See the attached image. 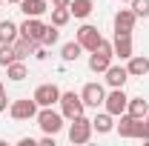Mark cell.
<instances>
[{
    "label": "cell",
    "instance_id": "1",
    "mask_svg": "<svg viewBox=\"0 0 149 146\" xmlns=\"http://www.w3.org/2000/svg\"><path fill=\"white\" fill-rule=\"evenodd\" d=\"M115 129H118L120 138H129V140L135 138V140H141V138L149 132V123H146V117H135V115H129V112H123L120 120L115 123Z\"/></svg>",
    "mask_w": 149,
    "mask_h": 146
},
{
    "label": "cell",
    "instance_id": "2",
    "mask_svg": "<svg viewBox=\"0 0 149 146\" xmlns=\"http://www.w3.org/2000/svg\"><path fill=\"white\" fill-rule=\"evenodd\" d=\"M35 120H37V126L43 129V135H57L60 129L66 126L63 120V112H57V109H52V106H40L37 109V115H35Z\"/></svg>",
    "mask_w": 149,
    "mask_h": 146
},
{
    "label": "cell",
    "instance_id": "3",
    "mask_svg": "<svg viewBox=\"0 0 149 146\" xmlns=\"http://www.w3.org/2000/svg\"><path fill=\"white\" fill-rule=\"evenodd\" d=\"M112 57H115V49H112V43L100 37L97 49H95L92 55H89V69H92L95 74H103V72H106V69L112 66Z\"/></svg>",
    "mask_w": 149,
    "mask_h": 146
},
{
    "label": "cell",
    "instance_id": "4",
    "mask_svg": "<svg viewBox=\"0 0 149 146\" xmlns=\"http://www.w3.org/2000/svg\"><path fill=\"white\" fill-rule=\"evenodd\" d=\"M57 106H60V112H63L66 120H74V117H80V115L86 112V103H83V97H80L77 92H60Z\"/></svg>",
    "mask_w": 149,
    "mask_h": 146
},
{
    "label": "cell",
    "instance_id": "5",
    "mask_svg": "<svg viewBox=\"0 0 149 146\" xmlns=\"http://www.w3.org/2000/svg\"><path fill=\"white\" fill-rule=\"evenodd\" d=\"M92 132H95V126L86 115L74 117V120H69V143H89Z\"/></svg>",
    "mask_w": 149,
    "mask_h": 146
},
{
    "label": "cell",
    "instance_id": "6",
    "mask_svg": "<svg viewBox=\"0 0 149 146\" xmlns=\"http://www.w3.org/2000/svg\"><path fill=\"white\" fill-rule=\"evenodd\" d=\"M37 106L35 97H20V100H12L9 103V115H12V120H32L37 115Z\"/></svg>",
    "mask_w": 149,
    "mask_h": 146
},
{
    "label": "cell",
    "instance_id": "7",
    "mask_svg": "<svg viewBox=\"0 0 149 146\" xmlns=\"http://www.w3.org/2000/svg\"><path fill=\"white\" fill-rule=\"evenodd\" d=\"M126 103H129V97H126V92L123 89H112L106 92V97H103V109L115 115V117H120L123 112H126Z\"/></svg>",
    "mask_w": 149,
    "mask_h": 146
},
{
    "label": "cell",
    "instance_id": "8",
    "mask_svg": "<svg viewBox=\"0 0 149 146\" xmlns=\"http://www.w3.org/2000/svg\"><path fill=\"white\" fill-rule=\"evenodd\" d=\"M74 40H77L86 52H95L97 43H100V32H97V26H92V23H83V26L74 32Z\"/></svg>",
    "mask_w": 149,
    "mask_h": 146
},
{
    "label": "cell",
    "instance_id": "9",
    "mask_svg": "<svg viewBox=\"0 0 149 146\" xmlns=\"http://www.w3.org/2000/svg\"><path fill=\"white\" fill-rule=\"evenodd\" d=\"M80 97H83V103L89 106V109H97V106H103V97H106V89L100 86V83H86L83 89H80Z\"/></svg>",
    "mask_w": 149,
    "mask_h": 146
},
{
    "label": "cell",
    "instance_id": "10",
    "mask_svg": "<svg viewBox=\"0 0 149 146\" xmlns=\"http://www.w3.org/2000/svg\"><path fill=\"white\" fill-rule=\"evenodd\" d=\"M32 97H35L37 106H55L57 100H60V89H57L55 83H40Z\"/></svg>",
    "mask_w": 149,
    "mask_h": 146
},
{
    "label": "cell",
    "instance_id": "11",
    "mask_svg": "<svg viewBox=\"0 0 149 146\" xmlns=\"http://www.w3.org/2000/svg\"><path fill=\"white\" fill-rule=\"evenodd\" d=\"M135 23H138V15L132 9H120L115 15V35H132L135 32Z\"/></svg>",
    "mask_w": 149,
    "mask_h": 146
},
{
    "label": "cell",
    "instance_id": "12",
    "mask_svg": "<svg viewBox=\"0 0 149 146\" xmlns=\"http://www.w3.org/2000/svg\"><path fill=\"white\" fill-rule=\"evenodd\" d=\"M17 29H20V35H23V37H29V40H37V43H40L46 23H43L40 17H26V20H23V23L17 26Z\"/></svg>",
    "mask_w": 149,
    "mask_h": 146
},
{
    "label": "cell",
    "instance_id": "13",
    "mask_svg": "<svg viewBox=\"0 0 149 146\" xmlns=\"http://www.w3.org/2000/svg\"><path fill=\"white\" fill-rule=\"evenodd\" d=\"M103 74H106V86H109V89H123V83L129 80L126 66H115V63H112V66H109Z\"/></svg>",
    "mask_w": 149,
    "mask_h": 146
},
{
    "label": "cell",
    "instance_id": "14",
    "mask_svg": "<svg viewBox=\"0 0 149 146\" xmlns=\"http://www.w3.org/2000/svg\"><path fill=\"white\" fill-rule=\"evenodd\" d=\"M112 49H115V57H120V60H129V57L135 55L132 35H115V43H112Z\"/></svg>",
    "mask_w": 149,
    "mask_h": 146
},
{
    "label": "cell",
    "instance_id": "15",
    "mask_svg": "<svg viewBox=\"0 0 149 146\" xmlns=\"http://www.w3.org/2000/svg\"><path fill=\"white\" fill-rule=\"evenodd\" d=\"M126 72H129V77H143V74H149V57L146 55H132L126 60Z\"/></svg>",
    "mask_w": 149,
    "mask_h": 146
},
{
    "label": "cell",
    "instance_id": "16",
    "mask_svg": "<svg viewBox=\"0 0 149 146\" xmlns=\"http://www.w3.org/2000/svg\"><path fill=\"white\" fill-rule=\"evenodd\" d=\"M17 6H20V12H23L26 17H43V15L49 12V3H46V0H20Z\"/></svg>",
    "mask_w": 149,
    "mask_h": 146
},
{
    "label": "cell",
    "instance_id": "17",
    "mask_svg": "<svg viewBox=\"0 0 149 146\" xmlns=\"http://www.w3.org/2000/svg\"><path fill=\"white\" fill-rule=\"evenodd\" d=\"M12 49H15V57H17V60H26L29 55H35L37 40H29V37H23V35H20L17 40L12 43Z\"/></svg>",
    "mask_w": 149,
    "mask_h": 146
},
{
    "label": "cell",
    "instance_id": "18",
    "mask_svg": "<svg viewBox=\"0 0 149 146\" xmlns=\"http://www.w3.org/2000/svg\"><path fill=\"white\" fill-rule=\"evenodd\" d=\"M92 126H95V132H97V135H109L112 129H115V115H109L106 109L97 112V115L92 117Z\"/></svg>",
    "mask_w": 149,
    "mask_h": 146
},
{
    "label": "cell",
    "instance_id": "19",
    "mask_svg": "<svg viewBox=\"0 0 149 146\" xmlns=\"http://www.w3.org/2000/svg\"><path fill=\"white\" fill-rule=\"evenodd\" d=\"M26 74H29V69H26V60H12V63L6 66V77H9V80H15V83L26 80Z\"/></svg>",
    "mask_w": 149,
    "mask_h": 146
},
{
    "label": "cell",
    "instance_id": "20",
    "mask_svg": "<svg viewBox=\"0 0 149 146\" xmlns=\"http://www.w3.org/2000/svg\"><path fill=\"white\" fill-rule=\"evenodd\" d=\"M17 37H20L17 23H12V20H0V43H15Z\"/></svg>",
    "mask_w": 149,
    "mask_h": 146
},
{
    "label": "cell",
    "instance_id": "21",
    "mask_svg": "<svg viewBox=\"0 0 149 146\" xmlns=\"http://www.w3.org/2000/svg\"><path fill=\"white\" fill-rule=\"evenodd\" d=\"M92 9H95L92 0H72V3H69V12H72V17H77V20L89 17V15H92Z\"/></svg>",
    "mask_w": 149,
    "mask_h": 146
},
{
    "label": "cell",
    "instance_id": "22",
    "mask_svg": "<svg viewBox=\"0 0 149 146\" xmlns=\"http://www.w3.org/2000/svg\"><path fill=\"white\" fill-rule=\"evenodd\" d=\"M126 112L135 115V117H146V115H149V100H143V97H129Z\"/></svg>",
    "mask_w": 149,
    "mask_h": 146
},
{
    "label": "cell",
    "instance_id": "23",
    "mask_svg": "<svg viewBox=\"0 0 149 146\" xmlns=\"http://www.w3.org/2000/svg\"><path fill=\"white\" fill-rule=\"evenodd\" d=\"M80 52H83V46H80L77 40H69V43H63V46H60V57H63L66 63L77 60V57H80Z\"/></svg>",
    "mask_w": 149,
    "mask_h": 146
},
{
    "label": "cell",
    "instance_id": "24",
    "mask_svg": "<svg viewBox=\"0 0 149 146\" xmlns=\"http://www.w3.org/2000/svg\"><path fill=\"white\" fill-rule=\"evenodd\" d=\"M57 40H60V29L52 26V23H46V29H43V37H40V43L49 49V46H55Z\"/></svg>",
    "mask_w": 149,
    "mask_h": 146
},
{
    "label": "cell",
    "instance_id": "25",
    "mask_svg": "<svg viewBox=\"0 0 149 146\" xmlns=\"http://www.w3.org/2000/svg\"><path fill=\"white\" fill-rule=\"evenodd\" d=\"M69 20H72V12H69V9H52V26L63 29Z\"/></svg>",
    "mask_w": 149,
    "mask_h": 146
},
{
    "label": "cell",
    "instance_id": "26",
    "mask_svg": "<svg viewBox=\"0 0 149 146\" xmlns=\"http://www.w3.org/2000/svg\"><path fill=\"white\" fill-rule=\"evenodd\" d=\"M12 60H17V57H15V49H12V43H0V66L6 69Z\"/></svg>",
    "mask_w": 149,
    "mask_h": 146
},
{
    "label": "cell",
    "instance_id": "27",
    "mask_svg": "<svg viewBox=\"0 0 149 146\" xmlns=\"http://www.w3.org/2000/svg\"><path fill=\"white\" fill-rule=\"evenodd\" d=\"M132 12L138 17H149V0H132Z\"/></svg>",
    "mask_w": 149,
    "mask_h": 146
},
{
    "label": "cell",
    "instance_id": "28",
    "mask_svg": "<svg viewBox=\"0 0 149 146\" xmlns=\"http://www.w3.org/2000/svg\"><path fill=\"white\" fill-rule=\"evenodd\" d=\"M35 60H46V57H49V52H46V46H43V43H37V49H35Z\"/></svg>",
    "mask_w": 149,
    "mask_h": 146
},
{
    "label": "cell",
    "instance_id": "29",
    "mask_svg": "<svg viewBox=\"0 0 149 146\" xmlns=\"http://www.w3.org/2000/svg\"><path fill=\"white\" fill-rule=\"evenodd\" d=\"M6 106H9V97H6V86L0 83V112H6Z\"/></svg>",
    "mask_w": 149,
    "mask_h": 146
},
{
    "label": "cell",
    "instance_id": "30",
    "mask_svg": "<svg viewBox=\"0 0 149 146\" xmlns=\"http://www.w3.org/2000/svg\"><path fill=\"white\" fill-rule=\"evenodd\" d=\"M72 0H52V9H69Z\"/></svg>",
    "mask_w": 149,
    "mask_h": 146
},
{
    "label": "cell",
    "instance_id": "31",
    "mask_svg": "<svg viewBox=\"0 0 149 146\" xmlns=\"http://www.w3.org/2000/svg\"><path fill=\"white\" fill-rule=\"evenodd\" d=\"M40 143H43V146H55V135H43Z\"/></svg>",
    "mask_w": 149,
    "mask_h": 146
},
{
    "label": "cell",
    "instance_id": "32",
    "mask_svg": "<svg viewBox=\"0 0 149 146\" xmlns=\"http://www.w3.org/2000/svg\"><path fill=\"white\" fill-rule=\"evenodd\" d=\"M35 143H37L35 138H20V146H35Z\"/></svg>",
    "mask_w": 149,
    "mask_h": 146
},
{
    "label": "cell",
    "instance_id": "33",
    "mask_svg": "<svg viewBox=\"0 0 149 146\" xmlns=\"http://www.w3.org/2000/svg\"><path fill=\"white\" fill-rule=\"evenodd\" d=\"M141 140H143V143H149V132H146V135H143V138H141Z\"/></svg>",
    "mask_w": 149,
    "mask_h": 146
},
{
    "label": "cell",
    "instance_id": "34",
    "mask_svg": "<svg viewBox=\"0 0 149 146\" xmlns=\"http://www.w3.org/2000/svg\"><path fill=\"white\" fill-rule=\"evenodd\" d=\"M6 3H20V0H6Z\"/></svg>",
    "mask_w": 149,
    "mask_h": 146
},
{
    "label": "cell",
    "instance_id": "35",
    "mask_svg": "<svg viewBox=\"0 0 149 146\" xmlns=\"http://www.w3.org/2000/svg\"><path fill=\"white\" fill-rule=\"evenodd\" d=\"M120 3H132V0H120Z\"/></svg>",
    "mask_w": 149,
    "mask_h": 146
},
{
    "label": "cell",
    "instance_id": "36",
    "mask_svg": "<svg viewBox=\"0 0 149 146\" xmlns=\"http://www.w3.org/2000/svg\"><path fill=\"white\" fill-rule=\"evenodd\" d=\"M146 123H149V115H146Z\"/></svg>",
    "mask_w": 149,
    "mask_h": 146
},
{
    "label": "cell",
    "instance_id": "37",
    "mask_svg": "<svg viewBox=\"0 0 149 146\" xmlns=\"http://www.w3.org/2000/svg\"><path fill=\"white\" fill-rule=\"evenodd\" d=\"M0 6H3V0H0Z\"/></svg>",
    "mask_w": 149,
    "mask_h": 146
}]
</instances>
